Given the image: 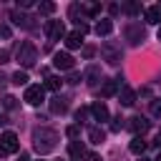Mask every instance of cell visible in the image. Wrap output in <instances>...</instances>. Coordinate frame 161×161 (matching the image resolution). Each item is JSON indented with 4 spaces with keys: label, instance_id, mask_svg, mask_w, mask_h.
<instances>
[{
    "label": "cell",
    "instance_id": "obj_31",
    "mask_svg": "<svg viewBox=\"0 0 161 161\" xmlns=\"http://www.w3.org/2000/svg\"><path fill=\"white\" fill-rule=\"evenodd\" d=\"M68 83H70V86H75V83H80V75H78L75 70H70V75H68Z\"/></svg>",
    "mask_w": 161,
    "mask_h": 161
},
{
    "label": "cell",
    "instance_id": "obj_22",
    "mask_svg": "<svg viewBox=\"0 0 161 161\" xmlns=\"http://www.w3.org/2000/svg\"><path fill=\"white\" fill-rule=\"evenodd\" d=\"M111 30H113V23L111 20H98V25H96V33L98 35H108Z\"/></svg>",
    "mask_w": 161,
    "mask_h": 161
},
{
    "label": "cell",
    "instance_id": "obj_25",
    "mask_svg": "<svg viewBox=\"0 0 161 161\" xmlns=\"http://www.w3.org/2000/svg\"><path fill=\"white\" fill-rule=\"evenodd\" d=\"M13 83H15V86H25V83H28V73H25V70H18V73L13 75Z\"/></svg>",
    "mask_w": 161,
    "mask_h": 161
},
{
    "label": "cell",
    "instance_id": "obj_9",
    "mask_svg": "<svg viewBox=\"0 0 161 161\" xmlns=\"http://www.w3.org/2000/svg\"><path fill=\"white\" fill-rule=\"evenodd\" d=\"M73 55L70 53H55L53 55V65L58 68V70H73Z\"/></svg>",
    "mask_w": 161,
    "mask_h": 161
},
{
    "label": "cell",
    "instance_id": "obj_10",
    "mask_svg": "<svg viewBox=\"0 0 161 161\" xmlns=\"http://www.w3.org/2000/svg\"><path fill=\"white\" fill-rule=\"evenodd\" d=\"M148 126H151V123H148V121H146L143 116H133V118L128 121V128H131V131H133L136 136H143V133L148 131Z\"/></svg>",
    "mask_w": 161,
    "mask_h": 161
},
{
    "label": "cell",
    "instance_id": "obj_21",
    "mask_svg": "<svg viewBox=\"0 0 161 161\" xmlns=\"http://www.w3.org/2000/svg\"><path fill=\"white\" fill-rule=\"evenodd\" d=\"M50 111H53V113H65V111H68V103H65L63 98H53V101H50Z\"/></svg>",
    "mask_w": 161,
    "mask_h": 161
},
{
    "label": "cell",
    "instance_id": "obj_5",
    "mask_svg": "<svg viewBox=\"0 0 161 161\" xmlns=\"http://www.w3.org/2000/svg\"><path fill=\"white\" fill-rule=\"evenodd\" d=\"M45 35H48L50 40L65 38V25H63V20H45Z\"/></svg>",
    "mask_w": 161,
    "mask_h": 161
},
{
    "label": "cell",
    "instance_id": "obj_3",
    "mask_svg": "<svg viewBox=\"0 0 161 161\" xmlns=\"http://www.w3.org/2000/svg\"><path fill=\"white\" fill-rule=\"evenodd\" d=\"M35 60H38V48H35L33 43H23V45L18 48V63H20L23 68H33Z\"/></svg>",
    "mask_w": 161,
    "mask_h": 161
},
{
    "label": "cell",
    "instance_id": "obj_27",
    "mask_svg": "<svg viewBox=\"0 0 161 161\" xmlns=\"http://www.w3.org/2000/svg\"><path fill=\"white\" fill-rule=\"evenodd\" d=\"M38 10H40L43 15H50V13L55 10V5H53V3H40V5H38Z\"/></svg>",
    "mask_w": 161,
    "mask_h": 161
},
{
    "label": "cell",
    "instance_id": "obj_13",
    "mask_svg": "<svg viewBox=\"0 0 161 161\" xmlns=\"http://www.w3.org/2000/svg\"><path fill=\"white\" fill-rule=\"evenodd\" d=\"M91 116H93L96 121H101V123L108 121V108H106V103H103V101H96V103L91 106Z\"/></svg>",
    "mask_w": 161,
    "mask_h": 161
},
{
    "label": "cell",
    "instance_id": "obj_2",
    "mask_svg": "<svg viewBox=\"0 0 161 161\" xmlns=\"http://www.w3.org/2000/svg\"><path fill=\"white\" fill-rule=\"evenodd\" d=\"M101 55H103V60H106V63L118 65V63H121V58H123V50H121V45H118L116 40H106V43L101 45Z\"/></svg>",
    "mask_w": 161,
    "mask_h": 161
},
{
    "label": "cell",
    "instance_id": "obj_24",
    "mask_svg": "<svg viewBox=\"0 0 161 161\" xmlns=\"http://www.w3.org/2000/svg\"><path fill=\"white\" fill-rule=\"evenodd\" d=\"M60 83H63V80L53 75V78H48V80H45V86H43V88H48V91H60Z\"/></svg>",
    "mask_w": 161,
    "mask_h": 161
},
{
    "label": "cell",
    "instance_id": "obj_33",
    "mask_svg": "<svg viewBox=\"0 0 161 161\" xmlns=\"http://www.w3.org/2000/svg\"><path fill=\"white\" fill-rule=\"evenodd\" d=\"M83 161H101V158H98V153H86Z\"/></svg>",
    "mask_w": 161,
    "mask_h": 161
},
{
    "label": "cell",
    "instance_id": "obj_7",
    "mask_svg": "<svg viewBox=\"0 0 161 161\" xmlns=\"http://www.w3.org/2000/svg\"><path fill=\"white\" fill-rule=\"evenodd\" d=\"M10 18H13V23L20 25V28H28V30H35V28H38V25H35V18H33V15H25V13H20V10H13Z\"/></svg>",
    "mask_w": 161,
    "mask_h": 161
},
{
    "label": "cell",
    "instance_id": "obj_20",
    "mask_svg": "<svg viewBox=\"0 0 161 161\" xmlns=\"http://www.w3.org/2000/svg\"><path fill=\"white\" fill-rule=\"evenodd\" d=\"M131 153H136V156H143V151H146V141H143V136H133V141H131Z\"/></svg>",
    "mask_w": 161,
    "mask_h": 161
},
{
    "label": "cell",
    "instance_id": "obj_4",
    "mask_svg": "<svg viewBox=\"0 0 161 161\" xmlns=\"http://www.w3.org/2000/svg\"><path fill=\"white\" fill-rule=\"evenodd\" d=\"M143 38H146V30H143L141 23H131V25H126V40H128L131 45H141Z\"/></svg>",
    "mask_w": 161,
    "mask_h": 161
},
{
    "label": "cell",
    "instance_id": "obj_6",
    "mask_svg": "<svg viewBox=\"0 0 161 161\" xmlns=\"http://www.w3.org/2000/svg\"><path fill=\"white\" fill-rule=\"evenodd\" d=\"M25 101H28L30 106H40V103L45 101V88H43V86H28V88H25Z\"/></svg>",
    "mask_w": 161,
    "mask_h": 161
},
{
    "label": "cell",
    "instance_id": "obj_12",
    "mask_svg": "<svg viewBox=\"0 0 161 161\" xmlns=\"http://www.w3.org/2000/svg\"><path fill=\"white\" fill-rule=\"evenodd\" d=\"M118 88H121V78L106 80V83L101 86V96H103V98H111V96H116V93H118Z\"/></svg>",
    "mask_w": 161,
    "mask_h": 161
},
{
    "label": "cell",
    "instance_id": "obj_35",
    "mask_svg": "<svg viewBox=\"0 0 161 161\" xmlns=\"http://www.w3.org/2000/svg\"><path fill=\"white\" fill-rule=\"evenodd\" d=\"M0 63H8V50H0Z\"/></svg>",
    "mask_w": 161,
    "mask_h": 161
},
{
    "label": "cell",
    "instance_id": "obj_18",
    "mask_svg": "<svg viewBox=\"0 0 161 161\" xmlns=\"http://www.w3.org/2000/svg\"><path fill=\"white\" fill-rule=\"evenodd\" d=\"M146 20L161 25V5H148V8H146Z\"/></svg>",
    "mask_w": 161,
    "mask_h": 161
},
{
    "label": "cell",
    "instance_id": "obj_11",
    "mask_svg": "<svg viewBox=\"0 0 161 161\" xmlns=\"http://www.w3.org/2000/svg\"><path fill=\"white\" fill-rule=\"evenodd\" d=\"M118 101H121V106H133L136 103V91L128 88V86H121L118 88Z\"/></svg>",
    "mask_w": 161,
    "mask_h": 161
},
{
    "label": "cell",
    "instance_id": "obj_28",
    "mask_svg": "<svg viewBox=\"0 0 161 161\" xmlns=\"http://www.w3.org/2000/svg\"><path fill=\"white\" fill-rule=\"evenodd\" d=\"M121 128H123V118H121V116H116V118H113V123H111V131H121Z\"/></svg>",
    "mask_w": 161,
    "mask_h": 161
},
{
    "label": "cell",
    "instance_id": "obj_29",
    "mask_svg": "<svg viewBox=\"0 0 161 161\" xmlns=\"http://www.w3.org/2000/svg\"><path fill=\"white\" fill-rule=\"evenodd\" d=\"M65 133H68L70 138H78V136H80V126H68V131H65Z\"/></svg>",
    "mask_w": 161,
    "mask_h": 161
},
{
    "label": "cell",
    "instance_id": "obj_38",
    "mask_svg": "<svg viewBox=\"0 0 161 161\" xmlns=\"http://www.w3.org/2000/svg\"><path fill=\"white\" fill-rule=\"evenodd\" d=\"M153 143H156V146L161 148V131H158V136H156V141H153Z\"/></svg>",
    "mask_w": 161,
    "mask_h": 161
},
{
    "label": "cell",
    "instance_id": "obj_1",
    "mask_svg": "<svg viewBox=\"0 0 161 161\" xmlns=\"http://www.w3.org/2000/svg\"><path fill=\"white\" fill-rule=\"evenodd\" d=\"M55 146H58V133H55L53 128L40 126V128L33 131V148H35L40 156H43V153H50Z\"/></svg>",
    "mask_w": 161,
    "mask_h": 161
},
{
    "label": "cell",
    "instance_id": "obj_39",
    "mask_svg": "<svg viewBox=\"0 0 161 161\" xmlns=\"http://www.w3.org/2000/svg\"><path fill=\"white\" fill-rule=\"evenodd\" d=\"M18 161H28V156H25V153H20V158H18Z\"/></svg>",
    "mask_w": 161,
    "mask_h": 161
},
{
    "label": "cell",
    "instance_id": "obj_26",
    "mask_svg": "<svg viewBox=\"0 0 161 161\" xmlns=\"http://www.w3.org/2000/svg\"><path fill=\"white\" fill-rule=\"evenodd\" d=\"M3 108H8V111L18 108V98H13V96H5V98H3Z\"/></svg>",
    "mask_w": 161,
    "mask_h": 161
},
{
    "label": "cell",
    "instance_id": "obj_40",
    "mask_svg": "<svg viewBox=\"0 0 161 161\" xmlns=\"http://www.w3.org/2000/svg\"><path fill=\"white\" fill-rule=\"evenodd\" d=\"M153 161H161V153H158V156H156V158H153Z\"/></svg>",
    "mask_w": 161,
    "mask_h": 161
},
{
    "label": "cell",
    "instance_id": "obj_32",
    "mask_svg": "<svg viewBox=\"0 0 161 161\" xmlns=\"http://www.w3.org/2000/svg\"><path fill=\"white\" fill-rule=\"evenodd\" d=\"M86 113H88L86 108H78V111H75V118H78V121H83V118H86Z\"/></svg>",
    "mask_w": 161,
    "mask_h": 161
},
{
    "label": "cell",
    "instance_id": "obj_15",
    "mask_svg": "<svg viewBox=\"0 0 161 161\" xmlns=\"http://www.w3.org/2000/svg\"><path fill=\"white\" fill-rule=\"evenodd\" d=\"M86 83L93 86V88L101 83V65H88V70H86Z\"/></svg>",
    "mask_w": 161,
    "mask_h": 161
},
{
    "label": "cell",
    "instance_id": "obj_16",
    "mask_svg": "<svg viewBox=\"0 0 161 161\" xmlns=\"http://www.w3.org/2000/svg\"><path fill=\"white\" fill-rule=\"evenodd\" d=\"M68 153H70L73 161H83V158H86V146H83L80 141H73V143L68 146Z\"/></svg>",
    "mask_w": 161,
    "mask_h": 161
},
{
    "label": "cell",
    "instance_id": "obj_37",
    "mask_svg": "<svg viewBox=\"0 0 161 161\" xmlns=\"http://www.w3.org/2000/svg\"><path fill=\"white\" fill-rule=\"evenodd\" d=\"M10 33H8V28H0V38H8Z\"/></svg>",
    "mask_w": 161,
    "mask_h": 161
},
{
    "label": "cell",
    "instance_id": "obj_8",
    "mask_svg": "<svg viewBox=\"0 0 161 161\" xmlns=\"http://www.w3.org/2000/svg\"><path fill=\"white\" fill-rule=\"evenodd\" d=\"M68 15H70V20H73V23H75V28H78V25H83V20L88 18V8L78 5V3H70V8H68Z\"/></svg>",
    "mask_w": 161,
    "mask_h": 161
},
{
    "label": "cell",
    "instance_id": "obj_14",
    "mask_svg": "<svg viewBox=\"0 0 161 161\" xmlns=\"http://www.w3.org/2000/svg\"><path fill=\"white\" fill-rule=\"evenodd\" d=\"M0 141L5 143V148H8V153H15V151L20 148V141H18V136H15L13 131H8V133H3V136H0Z\"/></svg>",
    "mask_w": 161,
    "mask_h": 161
},
{
    "label": "cell",
    "instance_id": "obj_36",
    "mask_svg": "<svg viewBox=\"0 0 161 161\" xmlns=\"http://www.w3.org/2000/svg\"><path fill=\"white\" fill-rule=\"evenodd\" d=\"M5 153H8V148H5V143L0 141V156H5Z\"/></svg>",
    "mask_w": 161,
    "mask_h": 161
},
{
    "label": "cell",
    "instance_id": "obj_41",
    "mask_svg": "<svg viewBox=\"0 0 161 161\" xmlns=\"http://www.w3.org/2000/svg\"><path fill=\"white\" fill-rule=\"evenodd\" d=\"M158 40H161V25H158Z\"/></svg>",
    "mask_w": 161,
    "mask_h": 161
},
{
    "label": "cell",
    "instance_id": "obj_30",
    "mask_svg": "<svg viewBox=\"0 0 161 161\" xmlns=\"http://www.w3.org/2000/svg\"><path fill=\"white\" fill-rule=\"evenodd\" d=\"M151 113L153 116H161V101H151Z\"/></svg>",
    "mask_w": 161,
    "mask_h": 161
},
{
    "label": "cell",
    "instance_id": "obj_23",
    "mask_svg": "<svg viewBox=\"0 0 161 161\" xmlns=\"http://www.w3.org/2000/svg\"><path fill=\"white\" fill-rule=\"evenodd\" d=\"M121 10L128 13V15H138V13H141V5H138V3H123Z\"/></svg>",
    "mask_w": 161,
    "mask_h": 161
},
{
    "label": "cell",
    "instance_id": "obj_17",
    "mask_svg": "<svg viewBox=\"0 0 161 161\" xmlns=\"http://www.w3.org/2000/svg\"><path fill=\"white\" fill-rule=\"evenodd\" d=\"M63 40H65V45H68L70 50H75V48H80V45H83V35H80L78 30H73V33H65V38H63Z\"/></svg>",
    "mask_w": 161,
    "mask_h": 161
},
{
    "label": "cell",
    "instance_id": "obj_34",
    "mask_svg": "<svg viewBox=\"0 0 161 161\" xmlns=\"http://www.w3.org/2000/svg\"><path fill=\"white\" fill-rule=\"evenodd\" d=\"M18 5H20V8H30V5H33V0H18Z\"/></svg>",
    "mask_w": 161,
    "mask_h": 161
},
{
    "label": "cell",
    "instance_id": "obj_19",
    "mask_svg": "<svg viewBox=\"0 0 161 161\" xmlns=\"http://www.w3.org/2000/svg\"><path fill=\"white\" fill-rule=\"evenodd\" d=\"M88 138H91V143H103L106 131H103L101 126H91V128H88Z\"/></svg>",
    "mask_w": 161,
    "mask_h": 161
}]
</instances>
